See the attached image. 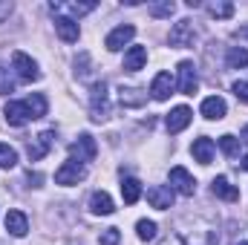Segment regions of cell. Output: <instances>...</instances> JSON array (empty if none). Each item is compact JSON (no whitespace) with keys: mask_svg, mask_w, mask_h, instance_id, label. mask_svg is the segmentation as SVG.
Here are the masks:
<instances>
[{"mask_svg":"<svg viewBox=\"0 0 248 245\" xmlns=\"http://www.w3.org/2000/svg\"><path fill=\"white\" fill-rule=\"evenodd\" d=\"M173 199H176V193H173L170 184H153V187H147V202L153 208H159V211H168L173 205Z\"/></svg>","mask_w":248,"mask_h":245,"instance_id":"8","label":"cell"},{"mask_svg":"<svg viewBox=\"0 0 248 245\" xmlns=\"http://www.w3.org/2000/svg\"><path fill=\"white\" fill-rule=\"evenodd\" d=\"M237 35H240V38H246V41H248V26H243V29H237Z\"/></svg>","mask_w":248,"mask_h":245,"instance_id":"35","label":"cell"},{"mask_svg":"<svg viewBox=\"0 0 248 245\" xmlns=\"http://www.w3.org/2000/svg\"><path fill=\"white\" fill-rule=\"evenodd\" d=\"M12 69L17 72V78H20V81H29V84L41 78V69H38V63L32 61L26 52H15V55H12Z\"/></svg>","mask_w":248,"mask_h":245,"instance_id":"5","label":"cell"},{"mask_svg":"<svg viewBox=\"0 0 248 245\" xmlns=\"http://www.w3.org/2000/svg\"><path fill=\"white\" fill-rule=\"evenodd\" d=\"M3 78H6V72H3V69H0V84H3Z\"/></svg>","mask_w":248,"mask_h":245,"instance_id":"38","label":"cell"},{"mask_svg":"<svg viewBox=\"0 0 248 245\" xmlns=\"http://www.w3.org/2000/svg\"><path fill=\"white\" fill-rule=\"evenodd\" d=\"M90 211H93V214H98V216H110V214L116 211V205H113L110 193H104V190H95V193L90 196Z\"/></svg>","mask_w":248,"mask_h":245,"instance_id":"18","label":"cell"},{"mask_svg":"<svg viewBox=\"0 0 248 245\" xmlns=\"http://www.w3.org/2000/svg\"><path fill=\"white\" fill-rule=\"evenodd\" d=\"M15 165H17V150H15V147H9V144H0V168L12 170Z\"/></svg>","mask_w":248,"mask_h":245,"instance_id":"29","label":"cell"},{"mask_svg":"<svg viewBox=\"0 0 248 245\" xmlns=\"http://www.w3.org/2000/svg\"><path fill=\"white\" fill-rule=\"evenodd\" d=\"M237 245H248V243H237Z\"/></svg>","mask_w":248,"mask_h":245,"instance_id":"39","label":"cell"},{"mask_svg":"<svg viewBox=\"0 0 248 245\" xmlns=\"http://www.w3.org/2000/svg\"><path fill=\"white\" fill-rule=\"evenodd\" d=\"M193 41H196V29H193L190 20H179V23L170 29V46L185 49V46H193Z\"/></svg>","mask_w":248,"mask_h":245,"instance_id":"9","label":"cell"},{"mask_svg":"<svg viewBox=\"0 0 248 245\" xmlns=\"http://www.w3.org/2000/svg\"><path fill=\"white\" fill-rule=\"evenodd\" d=\"M159 245H187V243L182 240V237H179V234H170V237H165V240H162Z\"/></svg>","mask_w":248,"mask_h":245,"instance_id":"33","label":"cell"},{"mask_svg":"<svg viewBox=\"0 0 248 245\" xmlns=\"http://www.w3.org/2000/svg\"><path fill=\"white\" fill-rule=\"evenodd\" d=\"M26 101V107H29V113H32V119H44L46 116V110H49V101H46V95L44 92H32L29 98H23Z\"/></svg>","mask_w":248,"mask_h":245,"instance_id":"22","label":"cell"},{"mask_svg":"<svg viewBox=\"0 0 248 245\" xmlns=\"http://www.w3.org/2000/svg\"><path fill=\"white\" fill-rule=\"evenodd\" d=\"M136 234H139V240H153L156 237V222L153 219H139L136 222Z\"/></svg>","mask_w":248,"mask_h":245,"instance_id":"30","label":"cell"},{"mask_svg":"<svg viewBox=\"0 0 248 245\" xmlns=\"http://www.w3.org/2000/svg\"><path fill=\"white\" fill-rule=\"evenodd\" d=\"M144 61H147V49L144 46H130L127 55H124V69L127 72H139L144 66Z\"/></svg>","mask_w":248,"mask_h":245,"instance_id":"21","label":"cell"},{"mask_svg":"<svg viewBox=\"0 0 248 245\" xmlns=\"http://www.w3.org/2000/svg\"><path fill=\"white\" fill-rule=\"evenodd\" d=\"M240 168H243V170H248V156H243V162H240Z\"/></svg>","mask_w":248,"mask_h":245,"instance_id":"36","label":"cell"},{"mask_svg":"<svg viewBox=\"0 0 248 245\" xmlns=\"http://www.w3.org/2000/svg\"><path fill=\"white\" fill-rule=\"evenodd\" d=\"M211 190H214L217 199H225V202H237V199H240V190L228 182L225 176H217V179L211 182Z\"/></svg>","mask_w":248,"mask_h":245,"instance_id":"19","label":"cell"},{"mask_svg":"<svg viewBox=\"0 0 248 245\" xmlns=\"http://www.w3.org/2000/svg\"><path fill=\"white\" fill-rule=\"evenodd\" d=\"M243 141H246V144H248V124H246V127H243Z\"/></svg>","mask_w":248,"mask_h":245,"instance_id":"37","label":"cell"},{"mask_svg":"<svg viewBox=\"0 0 248 245\" xmlns=\"http://www.w3.org/2000/svg\"><path fill=\"white\" fill-rule=\"evenodd\" d=\"M234 95L248 104V81H237V84H234Z\"/></svg>","mask_w":248,"mask_h":245,"instance_id":"32","label":"cell"},{"mask_svg":"<svg viewBox=\"0 0 248 245\" xmlns=\"http://www.w3.org/2000/svg\"><path fill=\"white\" fill-rule=\"evenodd\" d=\"M176 75H179V92H182V95H193L196 87H199V78H196V66H193V61H179Z\"/></svg>","mask_w":248,"mask_h":245,"instance_id":"6","label":"cell"},{"mask_svg":"<svg viewBox=\"0 0 248 245\" xmlns=\"http://www.w3.org/2000/svg\"><path fill=\"white\" fill-rule=\"evenodd\" d=\"M133 38H136V26H130V23H122V26H116V29L107 35L104 46H107L110 52H119V49H124V46H127Z\"/></svg>","mask_w":248,"mask_h":245,"instance_id":"7","label":"cell"},{"mask_svg":"<svg viewBox=\"0 0 248 245\" xmlns=\"http://www.w3.org/2000/svg\"><path fill=\"white\" fill-rule=\"evenodd\" d=\"M176 12V3L173 0H162V3H150V15L153 17H170Z\"/></svg>","mask_w":248,"mask_h":245,"instance_id":"28","label":"cell"},{"mask_svg":"<svg viewBox=\"0 0 248 245\" xmlns=\"http://www.w3.org/2000/svg\"><path fill=\"white\" fill-rule=\"evenodd\" d=\"M3 116H6V122L12 124V127H23V124L32 122V113H29L26 101H9L3 107Z\"/></svg>","mask_w":248,"mask_h":245,"instance_id":"11","label":"cell"},{"mask_svg":"<svg viewBox=\"0 0 248 245\" xmlns=\"http://www.w3.org/2000/svg\"><path fill=\"white\" fill-rule=\"evenodd\" d=\"M119 101L124 107H144L147 104V92H141L136 87H122L119 90Z\"/></svg>","mask_w":248,"mask_h":245,"instance_id":"20","label":"cell"},{"mask_svg":"<svg viewBox=\"0 0 248 245\" xmlns=\"http://www.w3.org/2000/svg\"><path fill=\"white\" fill-rule=\"evenodd\" d=\"M55 32H58V38H61L63 44H75V41L81 38L78 23H75L72 17H63V15H58V17H55Z\"/></svg>","mask_w":248,"mask_h":245,"instance_id":"15","label":"cell"},{"mask_svg":"<svg viewBox=\"0 0 248 245\" xmlns=\"http://www.w3.org/2000/svg\"><path fill=\"white\" fill-rule=\"evenodd\" d=\"M6 231H9L12 237H26V231H29L26 214H23V211H9V214H6Z\"/></svg>","mask_w":248,"mask_h":245,"instance_id":"17","label":"cell"},{"mask_svg":"<svg viewBox=\"0 0 248 245\" xmlns=\"http://www.w3.org/2000/svg\"><path fill=\"white\" fill-rule=\"evenodd\" d=\"M95 153H98V144H95V138L90 136V133H81L72 144H69V156L75 159V162H93L95 159Z\"/></svg>","mask_w":248,"mask_h":245,"instance_id":"2","label":"cell"},{"mask_svg":"<svg viewBox=\"0 0 248 245\" xmlns=\"http://www.w3.org/2000/svg\"><path fill=\"white\" fill-rule=\"evenodd\" d=\"M193 119V113H190V107H173L170 113H168V119H165V127H168V133H182L187 124Z\"/></svg>","mask_w":248,"mask_h":245,"instance_id":"12","label":"cell"},{"mask_svg":"<svg viewBox=\"0 0 248 245\" xmlns=\"http://www.w3.org/2000/svg\"><path fill=\"white\" fill-rule=\"evenodd\" d=\"M49 9H52V12H69V15L81 17V15H90V12L95 9V3H52Z\"/></svg>","mask_w":248,"mask_h":245,"instance_id":"24","label":"cell"},{"mask_svg":"<svg viewBox=\"0 0 248 245\" xmlns=\"http://www.w3.org/2000/svg\"><path fill=\"white\" fill-rule=\"evenodd\" d=\"M119 240H122V231H119V228H107L98 243L101 245H119Z\"/></svg>","mask_w":248,"mask_h":245,"instance_id":"31","label":"cell"},{"mask_svg":"<svg viewBox=\"0 0 248 245\" xmlns=\"http://www.w3.org/2000/svg\"><path fill=\"white\" fill-rule=\"evenodd\" d=\"M173 87H176V81L170 78V72H159V75L153 78V84H150V95H153L156 101H168L170 92H173Z\"/></svg>","mask_w":248,"mask_h":245,"instance_id":"13","label":"cell"},{"mask_svg":"<svg viewBox=\"0 0 248 245\" xmlns=\"http://www.w3.org/2000/svg\"><path fill=\"white\" fill-rule=\"evenodd\" d=\"M12 15V3H6V0H0V20H6Z\"/></svg>","mask_w":248,"mask_h":245,"instance_id":"34","label":"cell"},{"mask_svg":"<svg viewBox=\"0 0 248 245\" xmlns=\"http://www.w3.org/2000/svg\"><path fill=\"white\" fill-rule=\"evenodd\" d=\"M199 113H202L208 122H219V119H225V113H228V107H225V98H219V95H208V98L202 101Z\"/></svg>","mask_w":248,"mask_h":245,"instance_id":"14","label":"cell"},{"mask_svg":"<svg viewBox=\"0 0 248 245\" xmlns=\"http://www.w3.org/2000/svg\"><path fill=\"white\" fill-rule=\"evenodd\" d=\"M87 179V168L81 165V162H75V159H69V162H63L61 168L55 170V182L58 184H78Z\"/></svg>","mask_w":248,"mask_h":245,"instance_id":"4","label":"cell"},{"mask_svg":"<svg viewBox=\"0 0 248 245\" xmlns=\"http://www.w3.org/2000/svg\"><path fill=\"white\" fill-rule=\"evenodd\" d=\"M122 199L127 205H136L139 199H141V182L139 179H133V176H127L122 182Z\"/></svg>","mask_w":248,"mask_h":245,"instance_id":"23","label":"cell"},{"mask_svg":"<svg viewBox=\"0 0 248 245\" xmlns=\"http://www.w3.org/2000/svg\"><path fill=\"white\" fill-rule=\"evenodd\" d=\"M219 150L228 156V159H234L237 153H240V138H234L231 133H225V136H219Z\"/></svg>","mask_w":248,"mask_h":245,"instance_id":"27","label":"cell"},{"mask_svg":"<svg viewBox=\"0 0 248 245\" xmlns=\"http://www.w3.org/2000/svg\"><path fill=\"white\" fill-rule=\"evenodd\" d=\"M208 15H211V17H219V20H225V17H231V15H234V3H228V0L208 3Z\"/></svg>","mask_w":248,"mask_h":245,"instance_id":"26","label":"cell"},{"mask_svg":"<svg viewBox=\"0 0 248 245\" xmlns=\"http://www.w3.org/2000/svg\"><path fill=\"white\" fill-rule=\"evenodd\" d=\"M225 61H228L231 69H246L248 66V52L243 49V46H231L228 55H225Z\"/></svg>","mask_w":248,"mask_h":245,"instance_id":"25","label":"cell"},{"mask_svg":"<svg viewBox=\"0 0 248 245\" xmlns=\"http://www.w3.org/2000/svg\"><path fill=\"white\" fill-rule=\"evenodd\" d=\"M214 141L208 138V136H199L193 144H190V153H193V159L199 162V165H211L214 162Z\"/></svg>","mask_w":248,"mask_h":245,"instance_id":"16","label":"cell"},{"mask_svg":"<svg viewBox=\"0 0 248 245\" xmlns=\"http://www.w3.org/2000/svg\"><path fill=\"white\" fill-rule=\"evenodd\" d=\"M52 144H55V133H52V130H44L41 136H35V138L26 144V156H29V162H41V159L52 150Z\"/></svg>","mask_w":248,"mask_h":245,"instance_id":"3","label":"cell"},{"mask_svg":"<svg viewBox=\"0 0 248 245\" xmlns=\"http://www.w3.org/2000/svg\"><path fill=\"white\" fill-rule=\"evenodd\" d=\"M170 187H173V193L193 196V193H196V179L187 173L185 168H173V170H170Z\"/></svg>","mask_w":248,"mask_h":245,"instance_id":"10","label":"cell"},{"mask_svg":"<svg viewBox=\"0 0 248 245\" xmlns=\"http://www.w3.org/2000/svg\"><path fill=\"white\" fill-rule=\"evenodd\" d=\"M90 116H93V122H107V116H110V95H107L104 81H95L90 90Z\"/></svg>","mask_w":248,"mask_h":245,"instance_id":"1","label":"cell"}]
</instances>
